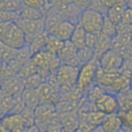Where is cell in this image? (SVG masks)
<instances>
[{
    "label": "cell",
    "instance_id": "obj_1",
    "mask_svg": "<svg viewBox=\"0 0 132 132\" xmlns=\"http://www.w3.org/2000/svg\"><path fill=\"white\" fill-rule=\"evenodd\" d=\"M0 39L1 42L14 50H20L27 46L25 32L14 21H2L0 26Z\"/></svg>",
    "mask_w": 132,
    "mask_h": 132
},
{
    "label": "cell",
    "instance_id": "obj_2",
    "mask_svg": "<svg viewBox=\"0 0 132 132\" xmlns=\"http://www.w3.org/2000/svg\"><path fill=\"white\" fill-rule=\"evenodd\" d=\"M31 60L37 67L39 73L56 72L59 66L62 64V61L58 55L54 54L47 50H42L35 53L31 56Z\"/></svg>",
    "mask_w": 132,
    "mask_h": 132
},
{
    "label": "cell",
    "instance_id": "obj_3",
    "mask_svg": "<svg viewBox=\"0 0 132 132\" xmlns=\"http://www.w3.org/2000/svg\"><path fill=\"white\" fill-rule=\"evenodd\" d=\"M100 68V60L95 56L92 60L83 64L78 71L77 86L82 91H85L87 87H90L94 80H96Z\"/></svg>",
    "mask_w": 132,
    "mask_h": 132
},
{
    "label": "cell",
    "instance_id": "obj_4",
    "mask_svg": "<svg viewBox=\"0 0 132 132\" xmlns=\"http://www.w3.org/2000/svg\"><path fill=\"white\" fill-rule=\"evenodd\" d=\"M104 20H105V14L91 8H86L82 11L78 23L84 27L86 32L101 34Z\"/></svg>",
    "mask_w": 132,
    "mask_h": 132
},
{
    "label": "cell",
    "instance_id": "obj_5",
    "mask_svg": "<svg viewBox=\"0 0 132 132\" xmlns=\"http://www.w3.org/2000/svg\"><path fill=\"white\" fill-rule=\"evenodd\" d=\"M79 67L63 63L56 71V81L62 89H71L77 86Z\"/></svg>",
    "mask_w": 132,
    "mask_h": 132
},
{
    "label": "cell",
    "instance_id": "obj_6",
    "mask_svg": "<svg viewBox=\"0 0 132 132\" xmlns=\"http://www.w3.org/2000/svg\"><path fill=\"white\" fill-rule=\"evenodd\" d=\"M99 60L101 68L106 72H118L124 63L122 54L112 48L107 51Z\"/></svg>",
    "mask_w": 132,
    "mask_h": 132
},
{
    "label": "cell",
    "instance_id": "obj_7",
    "mask_svg": "<svg viewBox=\"0 0 132 132\" xmlns=\"http://www.w3.org/2000/svg\"><path fill=\"white\" fill-rule=\"evenodd\" d=\"M1 129L5 131H25L26 122L21 113H10L1 119Z\"/></svg>",
    "mask_w": 132,
    "mask_h": 132
},
{
    "label": "cell",
    "instance_id": "obj_8",
    "mask_svg": "<svg viewBox=\"0 0 132 132\" xmlns=\"http://www.w3.org/2000/svg\"><path fill=\"white\" fill-rule=\"evenodd\" d=\"M95 107L98 110L106 114L118 113L120 111V104H119L118 98L108 92H106L101 99L95 103Z\"/></svg>",
    "mask_w": 132,
    "mask_h": 132
},
{
    "label": "cell",
    "instance_id": "obj_9",
    "mask_svg": "<svg viewBox=\"0 0 132 132\" xmlns=\"http://www.w3.org/2000/svg\"><path fill=\"white\" fill-rule=\"evenodd\" d=\"M18 25L25 32L26 36L35 35L45 32V17L39 20H28L21 18L18 21Z\"/></svg>",
    "mask_w": 132,
    "mask_h": 132
},
{
    "label": "cell",
    "instance_id": "obj_10",
    "mask_svg": "<svg viewBox=\"0 0 132 132\" xmlns=\"http://www.w3.org/2000/svg\"><path fill=\"white\" fill-rule=\"evenodd\" d=\"M77 25L78 24L72 22L71 20H63L48 34L53 35L63 42L69 41V40H71V36L73 35L74 31H75Z\"/></svg>",
    "mask_w": 132,
    "mask_h": 132
},
{
    "label": "cell",
    "instance_id": "obj_11",
    "mask_svg": "<svg viewBox=\"0 0 132 132\" xmlns=\"http://www.w3.org/2000/svg\"><path fill=\"white\" fill-rule=\"evenodd\" d=\"M36 89L41 99V103H50L55 105L57 102L59 94L57 93L56 87L50 83H42Z\"/></svg>",
    "mask_w": 132,
    "mask_h": 132
},
{
    "label": "cell",
    "instance_id": "obj_12",
    "mask_svg": "<svg viewBox=\"0 0 132 132\" xmlns=\"http://www.w3.org/2000/svg\"><path fill=\"white\" fill-rule=\"evenodd\" d=\"M59 119H60V122L63 127V130H78L80 120L76 113H62Z\"/></svg>",
    "mask_w": 132,
    "mask_h": 132
},
{
    "label": "cell",
    "instance_id": "obj_13",
    "mask_svg": "<svg viewBox=\"0 0 132 132\" xmlns=\"http://www.w3.org/2000/svg\"><path fill=\"white\" fill-rule=\"evenodd\" d=\"M2 90L8 94H11L12 96L18 94L20 91L24 90V85L23 82H20V79L18 78H15L13 76H10L8 78H5L2 82Z\"/></svg>",
    "mask_w": 132,
    "mask_h": 132
},
{
    "label": "cell",
    "instance_id": "obj_14",
    "mask_svg": "<svg viewBox=\"0 0 132 132\" xmlns=\"http://www.w3.org/2000/svg\"><path fill=\"white\" fill-rule=\"evenodd\" d=\"M21 98L23 100L26 108L35 110L41 104L39 93L37 89H27L24 88L21 93Z\"/></svg>",
    "mask_w": 132,
    "mask_h": 132
},
{
    "label": "cell",
    "instance_id": "obj_15",
    "mask_svg": "<svg viewBox=\"0 0 132 132\" xmlns=\"http://www.w3.org/2000/svg\"><path fill=\"white\" fill-rule=\"evenodd\" d=\"M101 126L104 131H119L123 128V122L119 113H113L106 116Z\"/></svg>",
    "mask_w": 132,
    "mask_h": 132
},
{
    "label": "cell",
    "instance_id": "obj_16",
    "mask_svg": "<svg viewBox=\"0 0 132 132\" xmlns=\"http://www.w3.org/2000/svg\"><path fill=\"white\" fill-rule=\"evenodd\" d=\"M78 48L72 43L71 40L65 41L62 47L61 50L58 53V56L60 57L63 63H69L70 62L73 60L78 54Z\"/></svg>",
    "mask_w": 132,
    "mask_h": 132
},
{
    "label": "cell",
    "instance_id": "obj_17",
    "mask_svg": "<svg viewBox=\"0 0 132 132\" xmlns=\"http://www.w3.org/2000/svg\"><path fill=\"white\" fill-rule=\"evenodd\" d=\"M111 38H108L102 34H99L98 35V40L95 44L93 51H94V56L96 58L100 59L101 57L105 54L107 51L111 50V47L113 46V42Z\"/></svg>",
    "mask_w": 132,
    "mask_h": 132
},
{
    "label": "cell",
    "instance_id": "obj_18",
    "mask_svg": "<svg viewBox=\"0 0 132 132\" xmlns=\"http://www.w3.org/2000/svg\"><path fill=\"white\" fill-rule=\"evenodd\" d=\"M127 6L122 4H117V5L108 8L107 11V17L110 20L113 21L116 26L120 25L122 22L123 15Z\"/></svg>",
    "mask_w": 132,
    "mask_h": 132
},
{
    "label": "cell",
    "instance_id": "obj_19",
    "mask_svg": "<svg viewBox=\"0 0 132 132\" xmlns=\"http://www.w3.org/2000/svg\"><path fill=\"white\" fill-rule=\"evenodd\" d=\"M20 16L22 19H28V20H39L44 18L47 13L46 11L37 8L30 7L25 5H22L19 10Z\"/></svg>",
    "mask_w": 132,
    "mask_h": 132
},
{
    "label": "cell",
    "instance_id": "obj_20",
    "mask_svg": "<svg viewBox=\"0 0 132 132\" xmlns=\"http://www.w3.org/2000/svg\"><path fill=\"white\" fill-rule=\"evenodd\" d=\"M118 101L120 104V110L125 111L132 108V89L130 87L123 89L120 93H118Z\"/></svg>",
    "mask_w": 132,
    "mask_h": 132
},
{
    "label": "cell",
    "instance_id": "obj_21",
    "mask_svg": "<svg viewBox=\"0 0 132 132\" xmlns=\"http://www.w3.org/2000/svg\"><path fill=\"white\" fill-rule=\"evenodd\" d=\"M86 31L84 29V27L78 23L76 27V29L72 35L71 41L74 44L78 50L86 47Z\"/></svg>",
    "mask_w": 132,
    "mask_h": 132
},
{
    "label": "cell",
    "instance_id": "obj_22",
    "mask_svg": "<svg viewBox=\"0 0 132 132\" xmlns=\"http://www.w3.org/2000/svg\"><path fill=\"white\" fill-rule=\"evenodd\" d=\"M106 89L101 85H94L87 91V101L95 104L106 93Z\"/></svg>",
    "mask_w": 132,
    "mask_h": 132
},
{
    "label": "cell",
    "instance_id": "obj_23",
    "mask_svg": "<svg viewBox=\"0 0 132 132\" xmlns=\"http://www.w3.org/2000/svg\"><path fill=\"white\" fill-rule=\"evenodd\" d=\"M63 42H64L62 41L60 39H58V38L56 37V36L48 34L45 50L50 51V52L54 53V54L58 55L59 51L61 50L62 47L63 45Z\"/></svg>",
    "mask_w": 132,
    "mask_h": 132
},
{
    "label": "cell",
    "instance_id": "obj_24",
    "mask_svg": "<svg viewBox=\"0 0 132 132\" xmlns=\"http://www.w3.org/2000/svg\"><path fill=\"white\" fill-rule=\"evenodd\" d=\"M117 33H118L117 26L114 24L113 21L110 20L107 17V15H105V20H104L101 34L105 36H107L108 38L114 39V38L117 35Z\"/></svg>",
    "mask_w": 132,
    "mask_h": 132
},
{
    "label": "cell",
    "instance_id": "obj_25",
    "mask_svg": "<svg viewBox=\"0 0 132 132\" xmlns=\"http://www.w3.org/2000/svg\"><path fill=\"white\" fill-rule=\"evenodd\" d=\"M42 74L37 72V73H35L33 75L27 77V78H23V85H24V88L36 89L42 84Z\"/></svg>",
    "mask_w": 132,
    "mask_h": 132
},
{
    "label": "cell",
    "instance_id": "obj_26",
    "mask_svg": "<svg viewBox=\"0 0 132 132\" xmlns=\"http://www.w3.org/2000/svg\"><path fill=\"white\" fill-rule=\"evenodd\" d=\"M23 5L30 6V7L37 8V9H42L44 10L46 12H48V10L50 8L51 5H50L48 2H47L46 0H22Z\"/></svg>",
    "mask_w": 132,
    "mask_h": 132
},
{
    "label": "cell",
    "instance_id": "obj_27",
    "mask_svg": "<svg viewBox=\"0 0 132 132\" xmlns=\"http://www.w3.org/2000/svg\"><path fill=\"white\" fill-rule=\"evenodd\" d=\"M21 19L20 13L18 11H4L1 10V22L2 21H14L18 22Z\"/></svg>",
    "mask_w": 132,
    "mask_h": 132
},
{
    "label": "cell",
    "instance_id": "obj_28",
    "mask_svg": "<svg viewBox=\"0 0 132 132\" xmlns=\"http://www.w3.org/2000/svg\"><path fill=\"white\" fill-rule=\"evenodd\" d=\"M118 113L122 120L123 127H126L129 129H132V108L125 110V111L120 110Z\"/></svg>",
    "mask_w": 132,
    "mask_h": 132
},
{
    "label": "cell",
    "instance_id": "obj_29",
    "mask_svg": "<svg viewBox=\"0 0 132 132\" xmlns=\"http://www.w3.org/2000/svg\"><path fill=\"white\" fill-rule=\"evenodd\" d=\"M98 35L99 34H94V33H89L86 32V45L89 48H93L97 42L98 40Z\"/></svg>",
    "mask_w": 132,
    "mask_h": 132
},
{
    "label": "cell",
    "instance_id": "obj_30",
    "mask_svg": "<svg viewBox=\"0 0 132 132\" xmlns=\"http://www.w3.org/2000/svg\"><path fill=\"white\" fill-rule=\"evenodd\" d=\"M88 8H91V9H93V10L97 11V12H101V13L105 14V15L107 14L108 9L102 5L100 0H93V2L91 3V5H89Z\"/></svg>",
    "mask_w": 132,
    "mask_h": 132
},
{
    "label": "cell",
    "instance_id": "obj_31",
    "mask_svg": "<svg viewBox=\"0 0 132 132\" xmlns=\"http://www.w3.org/2000/svg\"><path fill=\"white\" fill-rule=\"evenodd\" d=\"M122 23H124V24H128V25H131L132 26V9H131V8L126 7Z\"/></svg>",
    "mask_w": 132,
    "mask_h": 132
},
{
    "label": "cell",
    "instance_id": "obj_32",
    "mask_svg": "<svg viewBox=\"0 0 132 132\" xmlns=\"http://www.w3.org/2000/svg\"><path fill=\"white\" fill-rule=\"evenodd\" d=\"M92 2H93V0H73V3L82 10L88 8Z\"/></svg>",
    "mask_w": 132,
    "mask_h": 132
},
{
    "label": "cell",
    "instance_id": "obj_33",
    "mask_svg": "<svg viewBox=\"0 0 132 132\" xmlns=\"http://www.w3.org/2000/svg\"><path fill=\"white\" fill-rule=\"evenodd\" d=\"M100 1L101 2V4L107 9L117 5V4H122L121 3V0H100Z\"/></svg>",
    "mask_w": 132,
    "mask_h": 132
},
{
    "label": "cell",
    "instance_id": "obj_34",
    "mask_svg": "<svg viewBox=\"0 0 132 132\" xmlns=\"http://www.w3.org/2000/svg\"><path fill=\"white\" fill-rule=\"evenodd\" d=\"M70 3H73V0H52L50 2V5H59Z\"/></svg>",
    "mask_w": 132,
    "mask_h": 132
},
{
    "label": "cell",
    "instance_id": "obj_35",
    "mask_svg": "<svg viewBox=\"0 0 132 132\" xmlns=\"http://www.w3.org/2000/svg\"><path fill=\"white\" fill-rule=\"evenodd\" d=\"M126 6H127V7L131 8V9H132V0H129V1H128Z\"/></svg>",
    "mask_w": 132,
    "mask_h": 132
},
{
    "label": "cell",
    "instance_id": "obj_36",
    "mask_svg": "<svg viewBox=\"0 0 132 132\" xmlns=\"http://www.w3.org/2000/svg\"><path fill=\"white\" fill-rule=\"evenodd\" d=\"M129 87L132 89V72L130 73V76H129Z\"/></svg>",
    "mask_w": 132,
    "mask_h": 132
},
{
    "label": "cell",
    "instance_id": "obj_37",
    "mask_svg": "<svg viewBox=\"0 0 132 132\" xmlns=\"http://www.w3.org/2000/svg\"><path fill=\"white\" fill-rule=\"evenodd\" d=\"M46 1H47V2H48V3H50V2H51V1H52V0H46Z\"/></svg>",
    "mask_w": 132,
    "mask_h": 132
}]
</instances>
